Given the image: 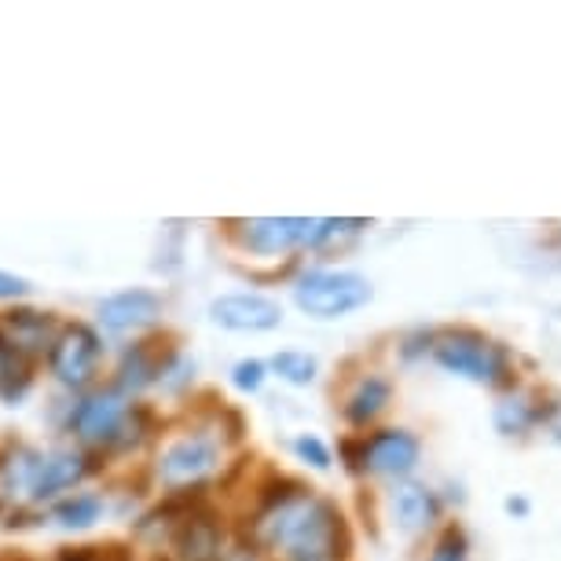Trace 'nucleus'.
Returning a JSON list of instances; mask_svg holds the SVG:
<instances>
[{"mask_svg": "<svg viewBox=\"0 0 561 561\" xmlns=\"http://www.w3.org/2000/svg\"><path fill=\"white\" fill-rule=\"evenodd\" d=\"M389 506H393V517H397V528L408 536H422L437 525L440 517V500L437 492H430L426 484H415V481H397L393 495H389Z\"/></svg>", "mask_w": 561, "mask_h": 561, "instance_id": "16", "label": "nucleus"}, {"mask_svg": "<svg viewBox=\"0 0 561 561\" xmlns=\"http://www.w3.org/2000/svg\"><path fill=\"white\" fill-rule=\"evenodd\" d=\"M316 231H320V217H239L225 225V239L242 257L287 261L316 247Z\"/></svg>", "mask_w": 561, "mask_h": 561, "instance_id": "6", "label": "nucleus"}, {"mask_svg": "<svg viewBox=\"0 0 561 561\" xmlns=\"http://www.w3.org/2000/svg\"><path fill=\"white\" fill-rule=\"evenodd\" d=\"M426 561H466V536H462V528L459 525L444 528Z\"/></svg>", "mask_w": 561, "mask_h": 561, "instance_id": "21", "label": "nucleus"}, {"mask_svg": "<svg viewBox=\"0 0 561 561\" xmlns=\"http://www.w3.org/2000/svg\"><path fill=\"white\" fill-rule=\"evenodd\" d=\"M228 382L242 397L261 393L264 382H268V364H264V359H257V356H242V359H236V364H231Z\"/></svg>", "mask_w": 561, "mask_h": 561, "instance_id": "18", "label": "nucleus"}, {"mask_svg": "<svg viewBox=\"0 0 561 561\" xmlns=\"http://www.w3.org/2000/svg\"><path fill=\"white\" fill-rule=\"evenodd\" d=\"M242 440V415L225 404L198 411L154 444L147 478L162 495H209L225 478L231 448Z\"/></svg>", "mask_w": 561, "mask_h": 561, "instance_id": "3", "label": "nucleus"}, {"mask_svg": "<svg viewBox=\"0 0 561 561\" xmlns=\"http://www.w3.org/2000/svg\"><path fill=\"white\" fill-rule=\"evenodd\" d=\"M12 561H41V558H26V554H15Z\"/></svg>", "mask_w": 561, "mask_h": 561, "instance_id": "24", "label": "nucleus"}, {"mask_svg": "<svg viewBox=\"0 0 561 561\" xmlns=\"http://www.w3.org/2000/svg\"><path fill=\"white\" fill-rule=\"evenodd\" d=\"M209 323L231 334H268L283 327V305L261 290H231L209 301Z\"/></svg>", "mask_w": 561, "mask_h": 561, "instance_id": "12", "label": "nucleus"}, {"mask_svg": "<svg viewBox=\"0 0 561 561\" xmlns=\"http://www.w3.org/2000/svg\"><path fill=\"white\" fill-rule=\"evenodd\" d=\"M92 327L107 342H136L165 327V298L151 287H122L96 301Z\"/></svg>", "mask_w": 561, "mask_h": 561, "instance_id": "11", "label": "nucleus"}, {"mask_svg": "<svg viewBox=\"0 0 561 561\" xmlns=\"http://www.w3.org/2000/svg\"><path fill=\"white\" fill-rule=\"evenodd\" d=\"M100 473H107V462H100L96 455L73 448V444H51V448H41V459H37L34 481H30L26 503L19 506V511H30V514L41 517L45 514V506H51L70 492L89 489Z\"/></svg>", "mask_w": 561, "mask_h": 561, "instance_id": "8", "label": "nucleus"}, {"mask_svg": "<svg viewBox=\"0 0 561 561\" xmlns=\"http://www.w3.org/2000/svg\"><path fill=\"white\" fill-rule=\"evenodd\" d=\"M294 305L312 320H342L348 312H359L375 298L367 275L348 268H305L290 283Z\"/></svg>", "mask_w": 561, "mask_h": 561, "instance_id": "7", "label": "nucleus"}, {"mask_svg": "<svg viewBox=\"0 0 561 561\" xmlns=\"http://www.w3.org/2000/svg\"><path fill=\"white\" fill-rule=\"evenodd\" d=\"M342 459L345 470L356 473V478L408 481L422 459V444L411 430L382 426L342 440Z\"/></svg>", "mask_w": 561, "mask_h": 561, "instance_id": "5", "label": "nucleus"}, {"mask_svg": "<svg viewBox=\"0 0 561 561\" xmlns=\"http://www.w3.org/2000/svg\"><path fill=\"white\" fill-rule=\"evenodd\" d=\"M34 294V283L26 275H15L8 268H0V309H12V305H26Z\"/></svg>", "mask_w": 561, "mask_h": 561, "instance_id": "22", "label": "nucleus"}, {"mask_svg": "<svg viewBox=\"0 0 561 561\" xmlns=\"http://www.w3.org/2000/svg\"><path fill=\"white\" fill-rule=\"evenodd\" d=\"M239 536L264 561H345L353 550L342 506L283 473L253 489Z\"/></svg>", "mask_w": 561, "mask_h": 561, "instance_id": "1", "label": "nucleus"}, {"mask_svg": "<svg viewBox=\"0 0 561 561\" xmlns=\"http://www.w3.org/2000/svg\"><path fill=\"white\" fill-rule=\"evenodd\" d=\"M151 561H173V558H169V554H154Z\"/></svg>", "mask_w": 561, "mask_h": 561, "instance_id": "25", "label": "nucleus"}, {"mask_svg": "<svg viewBox=\"0 0 561 561\" xmlns=\"http://www.w3.org/2000/svg\"><path fill=\"white\" fill-rule=\"evenodd\" d=\"M180 353H184V348H180L176 337L162 327V331L136 337V342H125L118 348V356H114L107 367V382L114 389H122L125 397L144 400L151 389H162L169 367H173V359Z\"/></svg>", "mask_w": 561, "mask_h": 561, "instance_id": "9", "label": "nucleus"}, {"mask_svg": "<svg viewBox=\"0 0 561 561\" xmlns=\"http://www.w3.org/2000/svg\"><path fill=\"white\" fill-rule=\"evenodd\" d=\"M48 382L67 397H78L84 389L107 382L111 342L89 320H62L56 342L41 359Z\"/></svg>", "mask_w": 561, "mask_h": 561, "instance_id": "4", "label": "nucleus"}, {"mask_svg": "<svg viewBox=\"0 0 561 561\" xmlns=\"http://www.w3.org/2000/svg\"><path fill=\"white\" fill-rule=\"evenodd\" d=\"M62 327V316L51 309H34V305H12V309H0V337L12 348L15 356L30 359L41 367V359L56 342Z\"/></svg>", "mask_w": 561, "mask_h": 561, "instance_id": "13", "label": "nucleus"}, {"mask_svg": "<svg viewBox=\"0 0 561 561\" xmlns=\"http://www.w3.org/2000/svg\"><path fill=\"white\" fill-rule=\"evenodd\" d=\"M268 375H275L279 382L287 386H312L316 375H320V359L312 353H305V348H279V353H272L268 359Z\"/></svg>", "mask_w": 561, "mask_h": 561, "instance_id": "17", "label": "nucleus"}, {"mask_svg": "<svg viewBox=\"0 0 561 561\" xmlns=\"http://www.w3.org/2000/svg\"><path fill=\"white\" fill-rule=\"evenodd\" d=\"M389 404H393V382L386 375H378V370H370V375H359L353 389L345 393L342 419L353 430H370L389 411Z\"/></svg>", "mask_w": 561, "mask_h": 561, "instance_id": "14", "label": "nucleus"}, {"mask_svg": "<svg viewBox=\"0 0 561 561\" xmlns=\"http://www.w3.org/2000/svg\"><path fill=\"white\" fill-rule=\"evenodd\" d=\"M533 419H536V411L528 404H522V400H517V404H514V400H511V404H503L500 415H495V422H500L503 433H522Z\"/></svg>", "mask_w": 561, "mask_h": 561, "instance_id": "23", "label": "nucleus"}, {"mask_svg": "<svg viewBox=\"0 0 561 561\" xmlns=\"http://www.w3.org/2000/svg\"><path fill=\"white\" fill-rule=\"evenodd\" d=\"M433 359L451 370V375H462L470 382H484V386H511V359H506V348L495 345L492 337H484L481 331H444L433 337Z\"/></svg>", "mask_w": 561, "mask_h": 561, "instance_id": "10", "label": "nucleus"}, {"mask_svg": "<svg viewBox=\"0 0 561 561\" xmlns=\"http://www.w3.org/2000/svg\"><path fill=\"white\" fill-rule=\"evenodd\" d=\"M290 448H294V459L312 466V470H320V473H327L334 466L331 448H327V440H320L316 433H301V437H294Z\"/></svg>", "mask_w": 561, "mask_h": 561, "instance_id": "19", "label": "nucleus"}, {"mask_svg": "<svg viewBox=\"0 0 561 561\" xmlns=\"http://www.w3.org/2000/svg\"><path fill=\"white\" fill-rule=\"evenodd\" d=\"M59 430L67 433V444L111 466L151 455L165 433V419L147 400H133L111 382H100L78 397H67Z\"/></svg>", "mask_w": 561, "mask_h": 561, "instance_id": "2", "label": "nucleus"}, {"mask_svg": "<svg viewBox=\"0 0 561 561\" xmlns=\"http://www.w3.org/2000/svg\"><path fill=\"white\" fill-rule=\"evenodd\" d=\"M51 561H129V554L118 547H92V543H78V547H59Z\"/></svg>", "mask_w": 561, "mask_h": 561, "instance_id": "20", "label": "nucleus"}, {"mask_svg": "<svg viewBox=\"0 0 561 561\" xmlns=\"http://www.w3.org/2000/svg\"><path fill=\"white\" fill-rule=\"evenodd\" d=\"M103 517H107V500L92 489H81V492H70L51 506H45L41 522H48L51 528H59V533L81 536V533H92Z\"/></svg>", "mask_w": 561, "mask_h": 561, "instance_id": "15", "label": "nucleus"}]
</instances>
